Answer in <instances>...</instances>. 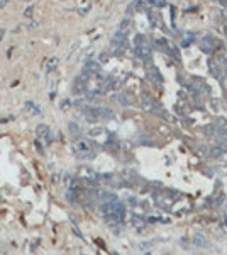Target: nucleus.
Here are the masks:
<instances>
[{"instance_id": "nucleus-1", "label": "nucleus", "mask_w": 227, "mask_h": 255, "mask_svg": "<svg viewBox=\"0 0 227 255\" xmlns=\"http://www.w3.org/2000/svg\"><path fill=\"white\" fill-rule=\"evenodd\" d=\"M73 148L76 150V151H88V150L91 148V143L87 141V139H78V141L73 143Z\"/></svg>"}, {"instance_id": "nucleus-2", "label": "nucleus", "mask_w": 227, "mask_h": 255, "mask_svg": "<svg viewBox=\"0 0 227 255\" xmlns=\"http://www.w3.org/2000/svg\"><path fill=\"white\" fill-rule=\"evenodd\" d=\"M58 63H59V61H58L56 56H49L46 61H44V68H46V71H53L54 68L58 66Z\"/></svg>"}, {"instance_id": "nucleus-3", "label": "nucleus", "mask_w": 227, "mask_h": 255, "mask_svg": "<svg viewBox=\"0 0 227 255\" xmlns=\"http://www.w3.org/2000/svg\"><path fill=\"white\" fill-rule=\"evenodd\" d=\"M47 134H49V128H47V126H39V128H37V136H39V138H46Z\"/></svg>"}, {"instance_id": "nucleus-4", "label": "nucleus", "mask_w": 227, "mask_h": 255, "mask_svg": "<svg viewBox=\"0 0 227 255\" xmlns=\"http://www.w3.org/2000/svg\"><path fill=\"white\" fill-rule=\"evenodd\" d=\"M30 12H32V9H30V7H29V9L26 10V15H27V17H30Z\"/></svg>"}, {"instance_id": "nucleus-5", "label": "nucleus", "mask_w": 227, "mask_h": 255, "mask_svg": "<svg viewBox=\"0 0 227 255\" xmlns=\"http://www.w3.org/2000/svg\"><path fill=\"white\" fill-rule=\"evenodd\" d=\"M2 36H3V31H2V29H0V39H2Z\"/></svg>"}]
</instances>
